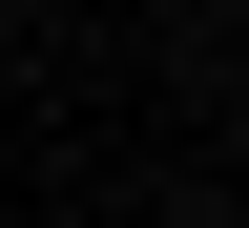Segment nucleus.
I'll use <instances>...</instances> for the list:
<instances>
[{
    "mask_svg": "<svg viewBox=\"0 0 249 228\" xmlns=\"http://www.w3.org/2000/svg\"><path fill=\"white\" fill-rule=\"evenodd\" d=\"M166 228H229V208H166Z\"/></svg>",
    "mask_w": 249,
    "mask_h": 228,
    "instance_id": "obj_1",
    "label": "nucleus"
}]
</instances>
